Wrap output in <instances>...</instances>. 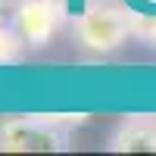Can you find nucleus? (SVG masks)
I'll return each mask as SVG.
<instances>
[{
  "label": "nucleus",
  "mask_w": 156,
  "mask_h": 156,
  "mask_svg": "<svg viewBox=\"0 0 156 156\" xmlns=\"http://www.w3.org/2000/svg\"><path fill=\"white\" fill-rule=\"evenodd\" d=\"M62 0H16L12 9V28L22 34L28 47H44L62 25Z\"/></svg>",
  "instance_id": "nucleus-3"
},
{
  "label": "nucleus",
  "mask_w": 156,
  "mask_h": 156,
  "mask_svg": "<svg viewBox=\"0 0 156 156\" xmlns=\"http://www.w3.org/2000/svg\"><path fill=\"white\" fill-rule=\"evenodd\" d=\"M69 150V131L47 112L3 115L0 119V153H62Z\"/></svg>",
  "instance_id": "nucleus-1"
},
{
  "label": "nucleus",
  "mask_w": 156,
  "mask_h": 156,
  "mask_svg": "<svg viewBox=\"0 0 156 156\" xmlns=\"http://www.w3.org/2000/svg\"><path fill=\"white\" fill-rule=\"evenodd\" d=\"M134 16L122 6H90L81 16H75L72 31L78 44L94 50V53H112L115 47L125 44V37H131Z\"/></svg>",
  "instance_id": "nucleus-2"
},
{
  "label": "nucleus",
  "mask_w": 156,
  "mask_h": 156,
  "mask_svg": "<svg viewBox=\"0 0 156 156\" xmlns=\"http://www.w3.org/2000/svg\"><path fill=\"white\" fill-rule=\"evenodd\" d=\"M22 34L16 28H6V25H0V66H12V62H19L22 56Z\"/></svg>",
  "instance_id": "nucleus-5"
},
{
  "label": "nucleus",
  "mask_w": 156,
  "mask_h": 156,
  "mask_svg": "<svg viewBox=\"0 0 156 156\" xmlns=\"http://www.w3.org/2000/svg\"><path fill=\"white\" fill-rule=\"evenodd\" d=\"M131 28H134V37H140L144 44L156 47V16H134Z\"/></svg>",
  "instance_id": "nucleus-6"
},
{
  "label": "nucleus",
  "mask_w": 156,
  "mask_h": 156,
  "mask_svg": "<svg viewBox=\"0 0 156 156\" xmlns=\"http://www.w3.org/2000/svg\"><path fill=\"white\" fill-rule=\"evenodd\" d=\"M109 153H156V115H125L109 134Z\"/></svg>",
  "instance_id": "nucleus-4"
}]
</instances>
